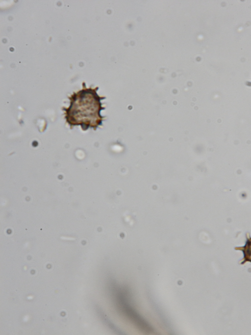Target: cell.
<instances>
[{
	"label": "cell",
	"mask_w": 251,
	"mask_h": 335,
	"mask_svg": "<svg viewBox=\"0 0 251 335\" xmlns=\"http://www.w3.org/2000/svg\"><path fill=\"white\" fill-rule=\"evenodd\" d=\"M246 240L243 246L236 247L234 249L243 252V257L241 260L240 264H244L247 262H251V237L246 235Z\"/></svg>",
	"instance_id": "2"
},
{
	"label": "cell",
	"mask_w": 251,
	"mask_h": 335,
	"mask_svg": "<svg viewBox=\"0 0 251 335\" xmlns=\"http://www.w3.org/2000/svg\"><path fill=\"white\" fill-rule=\"evenodd\" d=\"M82 88L77 92H74L68 96L70 105L66 108L63 107L64 118L69 125L70 129L80 126L82 131L92 128L94 131L102 126L105 116H102L100 112L105 110L102 107L101 100L106 98L100 96L97 93L99 87H87L85 82L82 83Z\"/></svg>",
	"instance_id": "1"
}]
</instances>
